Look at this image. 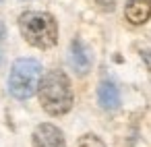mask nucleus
I'll return each mask as SVG.
<instances>
[{"label":"nucleus","mask_w":151,"mask_h":147,"mask_svg":"<svg viewBox=\"0 0 151 147\" xmlns=\"http://www.w3.org/2000/svg\"><path fill=\"white\" fill-rule=\"evenodd\" d=\"M42 108L52 116H62L73 108V89L70 81L62 71H50L37 87Z\"/></svg>","instance_id":"1"},{"label":"nucleus","mask_w":151,"mask_h":147,"mask_svg":"<svg viewBox=\"0 0 151 147\" xmlns=\"http://www.w3.org/2000/svg\"><path fill=\"white\" fill-rule=\"evenodd\" d=\"M33 147H64V135L58 126L44 122L33 130Z\"/></svg>","instance_id":"4"},{"label":"nucleus","mask_w":151,"mask_h":147,"mask_svg":"<svg viewBox=\"0 0 151 147\" xmlns=\"http://www.w3.org/2000/svg\"><path fill=\"white\" fill-rule=\"evenodd\" d=\"M124 15L132 25H143L151 17V2L149 0H126Z\"/></svg>","instance_id":"6"},{"label":"nucleus","mask_w":151,"mask_h":147,"mask_svg":"<svg viewBox=\"0 0 151 147\" xmlns=\"http://www.w3.org/2000/svg\"><path fill=\"white\" fill-rule=\"evenodd\" d=\"M91 62H93L91 50L81 40H73V44H70V66L79 75H85L91 68Z\"/></svg>","instance_id":"5"},{"label":"nucleus","mask_w":151,"mask_h":147,"mask_svg":"<svg viewBox=\"0 0 151 147\" xmlns=\"http://www.w3.org/2000/svg\"><path fill=\"white\" fill-rule=\"evenodd\" d=\"M95 2H97L101 9H106V11H112L114 4H116V0H95Z\"/></svg>","instance_id":"9"},{"label":"nucleus","mask_w":151,"mask_h":147,"mask_svg":"<svg viewBox=\"0 0 151 147\" xmlns=\"http://www.w3.org/2000/svg\"><path fill=\"white\" fill-rule=\"evenodd\" d=\"M42 81V64L35 58H19L15 60L9 77V91L17 99H29L35 95Z\"/></svg>","instance_id":"3"},{"label":"nucleus","mask_w":151,"mask_h":147,"mask_svg":"<svg viewBox=\"0 0 151 147\" xmlns=\"http://www.w3.org/2000/svg\"><path fill=\"white\" fill-rule=\"evenodd\" d=\"M97 99H99V106L106 108V110H116L120 106V93H118V87L112 83V81H101L99 83V89H97Z\"/></svg>","instance_id":"7"},{"label":"nucleus","mask_w":151,"mask_h":147,"mask_svg":"<svg viewBox=\"0 0 151 147\" xmlns=\"http://www.w3.org/2000/svg\"><path fill=\"white\" fill-rule=\"evenodd\" d=\"M75 147H106V143H104L99 137H95V135H83V137L77 141Z\"/></svg>","instance_id":"8"},{"label":"nucleus","mask_w":151,"mask_h":147,"mask_svg":"<svg viewBox=\"0 0 151 147\" xmlns=\"http://www.w3.org/2000/svg\"><path fill=\"white\" fill-rule=\"evenodd\" d=\"M19 29L23 37L42 50H48L56 46L58 42V25L52 15L40 13V11H27L19 17Z\"/></svg>","instance_id":"2"},{"label":"nucleus","mask_w":151,"mask_h":147,"mask_svg":"<svg viewBox=\"0 0 151 147\" xmlns=\"http://www.w3.org/2000/svg\"><path fill=\"white\" fill-rule=\"evenodd\" d=\"M4 33H6V27H4L2 21H0V40H4Z\"/></svg>","instance_id":"10"},{"label":"nucleus","mask_w":151,"mask_h":147,"mask_svg":"<svg viewBox=\"0 0 151 147\" xmlns=\"http://www.w3.org/2000/svg\"><path fill=\"white\" fill-rule=\"evenodd\" d=\"M149 2H151V0H149Z\"/></svg>","instance_id":"11"}]
</instances>
